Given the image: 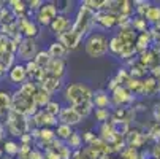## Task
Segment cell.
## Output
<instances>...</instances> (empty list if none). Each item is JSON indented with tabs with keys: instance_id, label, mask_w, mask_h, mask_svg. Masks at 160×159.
<instances>
[{
	"instance_id": "obj_18",
	"label": "cell",
	"mask_w": 160,
	"mask_h": 159,
	"mask_svg": "<svg viewBox=\"0 0 160 159\" xmlns=\"http://www.w3.org/2000/svg\"><path fill=\"white\" fill-rule=\"evenodd\" d=\"M56 139V132L52 127H41L40 134H38V140L37 143H43V145H51V142Z\"/></svg>"
},
{
	"instance_id": "obj_23",
	"label": "cell",
	"mask_w": 160,
	"mask_h": 159,
	"mask_svg": "<svg viewBox=\"0 0 160 159\" xmlns=\"http://www.w3.org/2000/svg\"><path fill=\"white\" fill-rule=\"evenodd\" d=\"M33 62H35L37 67H40V69H43V70H46V69H48V65H49V62H51V56L48 54V51L41 50V51L37 53Z\"/></svg>"
},
{
	"instance_id": "obj_29",
	"label": "cell",
	"mask_w": 160,
	"mask_h": 159,
	"mask_svg": "<svg viewBox=\"0 0 160 159\" xmlns=\"http://www.w3.org/2000/svg\"><path fill=\"white\" fill-rule=\"evenodd\" d=\"M94 115H95V119L103 124V123H108L109 116H111V111L108 108H94Z\"/></svg>"
},
{
	"instance_id": "obj_15",
	"label": "cell",
	"mask_w": 160,
	"mask_h": 159,
	"mask_svg": "<svg viewBox=\"0 0 160 159\" xmlns=\"http://www.w3.org/2000/svg\"><path fill=\"white\" fill-rule=\"evenodd\" d=\"M92 103H94V108H108L111 105V97H109V93L105 89H98L92 94Z\"/></svg>"
},
{
	"instance_id": "obj_25",
	"label": "cell",
	"mask_w": 160,
	"mask_h": 159,
	"mask_svg": "<svg viewBox=\"0 0 160 159\" xmlns=\"http://www.w3.org/2000/svg\"><path fill=\"white\" fill-rule=\"evenodd\" d=\"M65 145L70 148V150H76V151L81 150V146H82V137H81V134L76 132V130H73V134L70 135V139L65 142Z\"/></svg>"
},
{
	"instance_id": "obj_26",
	"label": "cell",
	"mask_w": 160,
	"mask_h": 159,
	"mask_svg": "<svg viewBox=\"0 0 160 159\" xmlns=\"http://www.w3.org/2000/svg\"><path fill=\"white\" fill-rule=\"evenodd\" d=\"M144 19H146V22H151V24H158L160 22V7H151L149 8V11L146 13V16H144Z\"/></svg>"
},
{
	"instance_id": "obj_8",
	"label": "cell",
	"mask_w": 160,
	"mask_h": 159,
	"mask_svg": "<svg viewBox=\"0 0 160 159\" xmlns=\"http://www.w3.org/2000/svg\"><path fill=\"white\" fill-rule=\"evenodd\" d=\"M57 118H59V123L67 124V126H70V127L78 126V124L82 121V118L76 113V110H75L73 107H70V105L62 107V110H60V113H59Z\"/></svg>"
},
{
	"instance_id": "obj_32",
	"label": "cell",
	"mask_w": 160,
	"mask_h": 159,
	"mask_svg": "<svg viewBox=\"0 0 160 159\" xmlns=\"http://www.w3.org/2000/svg\"><path fill=\"white\" fill-rule=\"evenodd\" d=\"M81 137H82V142H86L87 145H90V143L94 142V139L97 137V135H95L92 130H87V132H84V134L81 135Z\"/></svg>"
},
{
	"instance_id": "obj_11",
	"label": "cell",
	"mask_w": 160,
	"mask_h": 159,
	"mask_svg": "<svg viewBox=\"0 0 160 159\" xmlns=\"http://www.w3.org/2000/svg\"><path fill=\"white\" fill-rule=\"evenodd\" d=\"M111 103H114V105H124V103H128V102H132V100H135V97H133V94L130 93V91L125 87V86H118L116 89L111 93Z\"/></svg>"
},
{
	"instance_id": "obj_17",
	"label": "cell",
	"mask_w": 160,
	"mask_h": 159,
	"mask_svg": "<svg viewBox=\"0 0 160 159\" xmlns=\"http://www.w3.org/2000/svg\"><path fill=\"white\" fill-rule=\"evenodd\" d=\"M46 51H48V54L51 56V59H63V61H65V56L68 54V50L63 46L60 41H57V40L49 45V48H48Z\"/></svg>"
},
{
	"instance_id": "obj_5",
	"label": "cell",
	"mask_w": 160,
	"mask_h": 159,
	"mask_svg": "<svg viewBox=\"0 0 160 159\" xmlns=\"http://www.w3.org/2000/svg\"><path fill=\"white\" fill-rule=\"evenodd\" d=\"M38 45H37V40L35 38H22L18 45V50H16V54L19 57V61H22V64H27V62H32L38 53Z\"/></svg>"
},
{
	"instance_id": "obj_28",
	"label": "cell",
	"mask_w": 160,
	"mask_h": 159,
	"mask_svg": "<svg viewBox=\"0 0 160 159\" xmlns=\"http://www.w3.org/2000/svg\"><path fill=\"white\" fill-rule=\"evenodd\" d=\"M43 110L46 111L48 115H51V116H56V118H57V116H59V113H60V110H62V105H60L57 100H52V99H51V100L48 102V105L44 107Z\"/></svg>"
},
{
	"instance_id": "obj_1",
	"label": "cell",
	"mask_w": 160,
	"mask_h": 159,
	"mask_svg": "<svg viewBox=\"0 0 160 159\" xmlns=\"http://www.w3.org/2000/svg\"><path fill=\"white\" fill-rule=\"evenodd\" d=\"M92 94H94V91L86 83H68L63 87V100L70 107L90 102L92 100Z\"/></svg>"
},
{
	"instance_id": "obj_27",
	"label": "cell",
	"mask_w": 160,
	"mask_h": 159,
	"mask_svg": "<svg viewBox=\"0 0 160 159\" xmlns=\"http://www.w3.org/2000/svg\"><path fill=\"white\" fill-rule=\"evenodd\" d=\"M3 153L8 154V156H18V153H19V143L16 140H13V139L5 140V143H3Z\"/></svg>"
},
{
	"instance_id": "obj_30",
	"label": "cell",
	"mask_w": 160,
	"mask_h": 159,
	"mask_svg": "<svg viewBox=\"0 0 160 159\" xmlns=\"http://www.w3.org/2000/svg\"><path fill=\"white\" fill-rule=\"evenodd\" d=\"M57 154H59L60 159H72V150L68 148L65 143H63V146H60L57 150Z\"/></svg>"
},
{
	"instance_id": "obj_24",
	"label": "cell",
	"mask_w": 160,
	"mask_h": 159,
	"mask_svg": "<svg viewBox=\"0 0 160 159\" xmlns=\"http://www.w3.org/2000/svg\"><path fill=\"white\" fill-rule=\"evenodd\" d=\"M75 110H76V113L81 116V118H87V116H90L94 113V103H92V100L90 102H84V103H79V105H76V107H73Z\"/></svg>"
},
{
	"instance_id": "obj_16",
	"label": "cell",
	"mask_w": 160,
	"mask_h": 159,
	"mask_svg": "<svg viewBox=\"0 0 160 159\" xmlns=\"http://www.w3.org/2000/svg\"><path fill=\"white\" fill-rule=\"evenodd\" d=\"M65 69H67V65H65V61L63 59H51L46 72H48V75L62 80L63 75H65Z\"/></svg>"
},
{
	"instance_id": "obj_19",
	"label": "cell",
	"mask_w": 160,
	"mask_h": 159,
	"mask_svg": "<svg viewBox=\"0 0 160 159\" xmlns=\"http://www.w3.org/2000/svg\"><path fill=\"white\" fill-rule=\"evenodd\" d=\"M11 110V93L0 89V116L7 115Z\"/></svg>"
},
{
	"instance_id": "obj_2",
	"label": "cell",
	"mask_w": 160,
	"mask_h": 159,
	"mask_svg": "<svg viewBox=\"0 0 160 159\" xmlns=\"http://www.w3.org/2000/svg\"><path fill=\"white\" fill-rule=\"evenodd\" d=\"M108 41H109V38L103 32H92L84 38V51L92 59L105 57L109 53Z\"/></svg>"
},
{
	"instance_id": "obj_34",
	"label": "cell",
	"mask_w": 160,
	"mask_h": 159,
	"mask_svg": "<svg viewBox=\"0 0 160 159\" xmlns=\"http://www.w3.org/2000/svg\"><path fill=\"white\" fill-rule=\"evenodd\" d=\"M5 75H7V69H5V65L0 62V78H3Z\"/></svg>"
},
{
	"instance_id": "obj_13",
	"label": "cell",
	"mask_w": 160,
	"mask_h": 159,
	"mask_svg": "<svg viewBox=\"0 0 160 159\" xmlns=\"http://www.w3.org/2000/svg\"><path fill=\"white\" fill-rule=\"evenodd\" d=\"M57 41H60L68 51H73V50H76V48L79 46V43L82 41V38H81L76 32H73V30L70 29L68 32L59 35V37H57Z\"/></svg>"
},
{
	"instance_id": "obj_6",
	"label": "cell",
	"mask_w": 160,
	"mask_h": 159,
	"mask_svg": "<svg viewBox=\"0 0 160 159\" xmlns=\"http://www.w3.org/2000/svg\"><path fill=\"white\" fill-rule=\"evenodd\" d=\"M57 16H59V13H57L56 2H44L41 5V8L37 11V14H35V22L38 26L49 27V24Z\"/></svg>"
},
{
	"instance_id": "obj_22",
	"label": "cell",
	"mask_w": 160,
	"mask_h": 159,
	"mask_svg": "<svg viewBox=\"0 0 160 159\" xmlns=\"http://www.w3.org/2000/svg\"><path fill=\"white\" fill-rule=\"evenodd\" d=\"M49 100H51V94H48L46 91H43V89L38 86L37 93H35V96H33V103L40 108V107H46Z\"/></svg>"
},
{
	"instance_id": "obj_33",
	"label": "cell",
	"mask_w": 160,
	"mask_h": 159,
	"mask_svg": "<svg viewBox=\"0 0 160 159\" xmlns=\"http://www.w3.org/2000/svg\"><path fill=\"white\" fill-rule=\"evenodd\" d=\"M29 159H44V153L38 148H32V151L29 154Z\"/></svg>"
},
{
	"instance_id": "obj_14",
	"label": "cell",
	"mask_w": 160,
	"mask_h": 159,
	"mask_svg": "<svg viewBox=\"0 0 160 159\" xmlns=\"http://www.w3.org/2000/svg\"><path fill=\"white\" fill-rule=\"evenodd\" d=\"M40 87H41L43 91H46L48 94L52 96L54 93H57V91H60V89L63 87V83H62L60 78H56V77L46 75V77H44V80L40 83Z\"/></svg>"
},
{
	"instance_id": "obj_10",
	"label": "cell",
	"mask_w": 160,
	"mask_h": 159,
	"mask_svg": "<svg viewBox=\"0 0 160 159\" xmlns=\"http://www.w3.org/2000/svg\"><path fill=\"white\" fill-rule=\"evenodd\" d=\"M8 80L11 84L21 86L22 83L27 81V72H26V67L24 64H14L11 69H8Z\"/></svg>"
},
{
	"instance_id": "obj_31",
	"label": "cell",
	"mask_w": 160,
	"mask_h": 159,
	"mask_svg": "<svg viewBox=\"0 0 160 159\" xmlns=\"http://www.w3.org/2000/svg\"><path fill=\"white\" fill-rule=\"evenodd\" d=\"M122 157H124V159H138V151H136V148L128 146V148L122 153Z\"/></svg>"
},
{
	"instance_id": "obj_3",
	"label": "cell",
	"mask_w": 160,
	"mask_h": 159,
	"mask_svg": "<svg viewBox=\"0 0 160 159\" xmlns=\"http://www.w3.org/2000/svg\"><path fill=\"white\" fill-rule=\"evenodd\" d=\"M94 16H95L94 11H90L89 8L81 5L79 10H78L76 19L73 21V24H72V30L76 32L81 38H86L89 34H92V29L95 27Z\"/></svg>"
},
{
	"instance_id": "obj_21",
	"label": "cell",
	"mask_w": 160,
	"mask_h": 159,
	"mask_svg": "<svg viewBox=\"0 0 160 159\" xmlns=\"http://www.w3.org/2000/svg\"><path fill=\"white\" fill-rule=\"evenodd\" d=\"M124 46H125V43L119 38V35L111 37V38H109V41H108V50H109V53H111V54L119 56V54H121V51L124 50Z\"/></svg>"
},
{
	"instance_id": "obj_4",
	"label": "cell",
	"mask_w": 160,
	"mask_h": 159,
	"mask_svg": "<svg viewBox=\"0 0 160 159\" xmlns=\"http://www.w3.org/2000/svg\"><path fill=\"white\" fill-rule=\"evenodd\" d=\"M5 124V130L10 132L11 137H22L24 134H29L30 130V123H29V118L24 116V115H19V113L10 110L7 113V121L3 123Z\"/></svg>"
},
{
	"instance_id": "obj_9",
	"label": "cell",
	"mask_w": 160,
	"mask_h": 159,
	"mask_svg": "<svg viewBox=\"0 0 160 159\" xmlns=\"http://www.w3.org/2000/svg\"><path fill=\"white\" fill-rule=\"evenodd\" d=\"M94 22L100 29L108 30V29H112L118 24V16L111 11H97L95 16H94Z\"/></svg>"
},
{
	"instance_id": "obj_20",
	"label": "cell",
	"mask_w": 160,
	"mask_h": 159,
	"mask_svg": "<svg viewBox=\"0 0 160 159\" xmlns=\"http://www.w3.org/2000/svg\"><path fill=\"white\" fill-rule=\"evenodd\" d=\"M54 132H56V137H57L60 142H63V143H65L68 139H70V135L73 134V127H70V126H67V124L59 123V124L56 126Z\"/></svg>"
},
{
	"instance_id": "obj_12",
	"label": "cell",
	"mask_w": 160,
	"mask_h": 159,
	"mask_svg": "<svg viewBox=\"0 0 160 159\" xmlns=\"http://www.w3.org/2000/svg\"><path fill=\"white\" fill-rule=\"evenodd\" d=\"M72 24L73 22L70 21V18L68 16H62V14H59L51 24H49V29H51V32L54 34V35H62V34H65V32H68L72 29Z\"/></svg>"
},
{
	"instance_id": "obj_7",
	"label": "cell",
	"mask_w": 160,
	"mask_h": 159,
	"mask_svg": "<svg viewBox=\"0 0 160 159\" xmlns=\"http://www.w3.org/2000/svg\"><path fill=\"white\" fill-rule=\"evenodd\" d=\"M16 27L18 32L24 37V38H37L40 34V26L37 22L27 16H22L16 19Z\"/></svg>"
},
{
	"instance_id": "obj_35",
	"label": "cell",
	"mask_w": 160,
	"mask_h": 159,
	"mask_svg": "<svg viewBox=\"0 0 160 159\" xmlns=\"http://www.w3.org/2000/svg\"><path fill=\"white\" fill-rule=\"evenodd\" d=\"M2 154H3V150H0V157H2Z\"/></svg>"
}]
</instances>
